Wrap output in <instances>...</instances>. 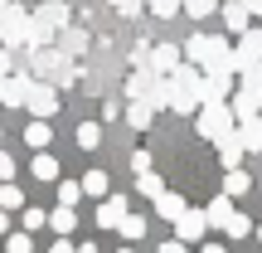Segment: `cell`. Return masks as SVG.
<instances>
[{"label":"cell","instance_id":"obj_1","mask_svg":"<svg viewBox=\"0 0 262 253\" xmlns=\"http://www.w3.org/2000/svg\"><path fill=\"white\" fill-rule=\"evenodd\" d=\"M165 88H170V107H175V112H185V117H194L199 107H204V73H199V68H189V64H180L175 73L165 78Z\"/></svg>","mask_w":262,"mask_h":253},{"label":"cell","instance_id":"obj_2","mask_svg":"<svg viewBox=\"0 0 262 253\" xmlns=\"http://www.w3.org/2000/svg\"><path fill=\"white\" fill-rule=\"evenodd\" d=\"M126 98H131V103H146L150 112H156V107H170V88H165V78H156L150 68H136V73L126 78Z\"/></svg>","mask_w":262,"mask_h":253},{"label":"cell","instance_id":"obj_3","mask_svg":"<svg viewBox=\"0 0 262 253\" xmlns=\"http://www.w3.org/2000/svg\"><path fill=\"white\" fill-rule=\"evenodd\" d=\"M194 127H199V137H209L214 146L224 137H233V112H228V103H204L194 112Z\"/></svg>","mask_w":262,"mask_h":253},{"label":"cell","instance_id":"obj_4","mask_svg":"<svg viewBox=\"0 0 262 253\" xmlns=\"http://www.w3.org/2000/svg\"><path fill=\"white\" fill-rule=\"evenodd\" d=\"M25 107L34 112V122H49V117L58 112V88H54V83H39V78H34V83L25 88Z\"/></svg>","mask_w":262,"mask_h":253},{"label":"cell","instance_id":"obj_5","mask_svg":"<svg viewBox=\"0 0 262 253\" xmlns=\"http://www.w3.org/2000/svg\"><path fill=\"white\" fill-rule=\"evenodd\" d=\"M29 39V15L19 5H5V15H0V44L5 49H25Z\"/></svg>","mask_w":262,"mask_h":253},{"label":"cell","instance_id":"obj_6","mask_svg":"<svg viewBox=\"0 0 262 253\" xmlns=\"http://www.w3.org/2000/svg\"><path fill=\"white\" fill-rule=\"evenodd\" d=\"M233 73H248V68H257L262 64V29H248V34H238V44H233Z\"/></svg>","mask_w":262,"mask_h":253},{"label":"cell","instance_id":"obj_7","mask_svg":"<svg viewBox=\"0 0 262 253\" xmlns=\"http://www.w3.org/2000/svg\"><path fill=\"white\" fill-rule=\"evenodd\" d=\"M228 112H233V127H248L262 117V93H253V88H238L233 98H228Z\"/></svg>","mask_w":262,"mask_h":253},{"label":"cell","instance_id":"obj_8","mask_svg":"<svg viewBox=\"0 0 262 253\" xmlns=\"http://www.w3.org/2000/svg\"><path fill=\"white\" fill-rule=\"evenodd\" d=\"M175 244H199V239L209 234V219H204V209H185V215L175 219Z\"/></svg>","mask_w":262,"mask_h":253},{"label":"cell","instance_id":"obj_9","mask_svg":"<svg viewBox=\"0 0 262 253\" xmlns=\"http://www.w3.org/2000/svg\"><path fill=\"white\" fill-rule=\"evenodd\" d=\"M233 83H238V73H233V68L204 73V103H228V98H233Z\"/></svg>","mask_w":262,"mask_h":253},{"label":"cell","instance_id":"obj_10","mask_svg":"<svg viewBox=\"0 0 262 253\" xmlns=\"http://www.w3.org/2000/svg\"><path fill=\"white\" fill-rule=\"evenodd\" d=\"M146 68H150L156 78H170V73L180 68V49H175V44H156V49H150V59H146Z\"/></svg>","mask_w":262,"mask_h":253},{"label":"cell","instance_id":"obj_11","mask_svg":"<svg viewBox=\"0 0 262 253\" xmlns=\"http://www.w3.org/2000/svg\"><path fill=\"white\" fill-rule=\"evenodd\" d=\"M219 20H224V29H228V34H248V29H253V25H248L253 15L243 10V0H228V5L219 10Z\"/></svg>","mask_w":262,"mask_h":253},{"label":"cell","instance_id":"obj_12","mask_svg":"<svg viewBox=\"0 0 262 253\" xmlns=\"http://www.w3.org/2000/svg\"><path fill=\"white\" fill-rule=\"evenodd\" d=\"M126 215H131L126 200H122V195H112L102 209H97V229H122V219H126Z\"/></svg>","mask_w":262,"mask_h":253},{"label":"cell","instance_id":"obj_13","mask_svg":"<svg viewBox=\"0 0 262 253\" xmlns=\"http://www.w3.org/2000/svg\"><path fill=\"white\" fill-rule=\"evenodd\" d=\"M25 88H29V78L10 73L5 83H0V103H5V107H25Z\"/></svg>","mask_w":262,"mask_h":253},{"label":"cell","instance_id":"obj_14","mask_svg":"<svg viewBox=\"0 0 262 253\" xmlns=\"http://www.w3.org/2000/svg\"><path fill=\"white\" fill-rule=\"evenodd\" d=\"M185 209H189V205H185V200L175 195V190H165V195L156 200V215H160V219H170V224H175V219L185 215Z\"/></svg>","mask_w":262,"mask_h":253},{"label":"cell","instance_id":"obj_15","mask_svg":"<svg viewBox=\"0 0 262 253\" xmlns=\"http://www.w3.org/2000/svg\"><path fill=\"white\" fill-rule=\"evenodd\" d=\"M219 161H224L228 170H238V161H243V141H238V127H233V137H224V141H219Z\"/></svg>","mask_w":262,"mask_h":253},{"label":"cell","instance_id":"obj_16","mask_svg":"<svg viewBox=\"0 0 262 253\" xmlns=\"http://www.w3.org/2000/svg\"><path fill=\"white\" fill-rule=\"evenodd\" d=\"M228 215H233V200H228V195H214V200H209V209H204V219H209V224H219V229L228 224Z\"/></svg>","mask_w":262,"mask_h":253},{"label":"cell","instance_id":"obj_17","mask_svg":"<svg viewBox=\"0 0 262 253\" xmlns=\"http://www.w3.org/2000/svg\"><path fill=\"white\" fill-rule=\"evenodd\" d=\"M34 20H44L49 29H68V5H44V10H34Z\"/></svg>","mask_w":262,"mask_h":253},{"label":"cell","instance_id":"obj_18","mask_svg":"<svg viewBox=\"0 0 262 253\" xmlns=\"http://www.w3.org/2000/svg\"><path fill=\"white\" fill-rule=\"evenodd\" d=\"M49 224H54V234H58V239H68V234H73V224H78V215H73V209H63V205H58L54 215H49Z\"/></svg>","mask_w":262,"mask_h":253},{"label":"cell","instance_id":"obj_19","mask_svg":"<svg viewBox=\"0 0 262 253\" xmlns=\"http://www.w3.org/2000/svg\"><path fill=\"white\" fill-rule=\"evenodd\" d=\"M238 141H243V151H262V117L248 127H238Z\"/></svg>","mask_w":262,"mask_h":253},{"label":"cell","instance_id":"obj_20","mask_svg":"<svg viewBox=\"0 0 262 253\" xmlns=\"http://www.w3.org/2000/svg\"><path fill=\"white\" fill-rule=\"evenodd\" d=\"M248 185H253V180H248L243 170H228V176H224V195H228V200H238V195H248Z\"/></svg>","mask_w":262,"mask_h":253},{"label":"cell","instance_id":"obj_21","mask_svg":"<svg viewBox=\"0 0 262 253\" xmlns=\"http://www.w3.org/2000/svg\"><path fill=\"white\" fill-rule=\"evenodd\" d=\"M136 190H141L146 200H160V195H165V185H160V176H156V170H146V176H136Z\"/></svg>","mask_w":262,"mask_h":253},{"label":"cell","instance_id":"obj_22","mask_svg":"<svg viewBox=\"0 0 262 253\" xmlns=\"http://www.w3.org/2000/svg\"><path fill=\"white\" fill-rule=\"evenodd\" d=\"M78 200H83V185H78V180H58V205L73 209Z\"/></svg>","mask_w":262,"mask_h":253},{"label":"cell","instance_id":"obj_23","mask_svg":"<svg viewBox=\"0 0 262 253\" xmlns=\"http://www.w3.org/2000/svg\"><path fill=\"white\" fill-rule=\"evenodd\" d=\"M78 185H83V195H97V200L107 195V176H102V170H88V176L78 180Z\"/></svg>","mask_w":262,"mask_h":253},{"label":"cell","instance_id":"obj_24","mask_svg":"<svg viewBox=\"0 0 262 253\" xmlns=\"http://www.w3.org/2000/svg\"><path fill=\"white\" fill-rule=\"evenodd\" d=\"M180 5H185L189 20H209V15L219 10V0H180Z\"/></svg>","mask_w":262,"mask_h":253},{"label":"cell","instance_id":"obj_25","mask_svg":"<svg viewBox=\"0 0 262 253\" xmlns=\"http://www.w3.org/2000/svg\"><path fill=\"white\" fill-rule=\"evenodd\" d=\"M224 234H228V239H243V234H253V219L233 209V215H228V224H224Z\"/></svg>","mask_w":262,"mask_h":253},{"label":"cell","instance_id":"obj_26","mask_svg":"<svg viewBox=\"0 0 262 253\" xmlns=\"http://www.w3.org/2000/svg\"><path fill=\"white\" fill-rule=\"evenodd\" d=\"M34 180H58V161L39 151V156H34Z\"/></svg>","mask_w":262,"mask_h":253},{"label":"cell","instance_id":"obj_27","mask_svg":"<svg viewBox=\"0 0 262 253\" xmlns=\"http://www.w3.org/2000/svg\"><path fill=\"white\" fill-rule=\"evenodd\" d=\"M122 239H126V244L146 239V219H141V215H126V219H122Z\"/></svg>","mask_w":262,"mask_h":253},{"label":"cell","instance_id":"obj_28","mask_svg":"<svg viewBox=\"0 0 262 253\" xmlns=\"http://www.w3.org/2000/svg\"><path fill=\"white\" fill-rule=\"evenodd\" d=\"M25 141H29L34 151H44V146H49V122H29V127H25Z\"/></svg>","mask_w":262,"mask_h":253},{"label":"cell","instance_id":"obj_29","mask_svg":"<svg viewBox=\"0 0 262 253\" xmlns=\"http://www.w3.org/2000/svg\"><path fill=\"white\" fill-rule=\"evenodd\" d=\"M0 209H25V195H19L15 180H10V185H0Z\"/></svg>","mask_w":262,"mask_h":253},{"label":"cell","instance_id":"obj_30","mask_svg":"<svg viewBox=\"0 0 262 253\" xmlns=\"http://www.w3.org/2000/svg\"><path fill=\"white\" fill-rule=\"evenodd\" d=\"M97 141H102V127H97V122H83V127H78V146H83V151H93Z\"/></svg>","mask_w":262,"mask_h":253},{"label":"cell","instance_id":"obj_31","mask_svg":"<svg viewBox=\"0 0 262 253\" xmlns=\"http://www.w3.org/2000/svg\"><path fill=\"white\" fill-rule=\"evenodd\" d=\"M150 117H156V112H150L146 103H131V107H126V122L136 127V131H141V127H150Z\"/></svg>","mask_w":262,"mask_h":253},{"label":"cell","instance_id":"obj_32","mask_svg":"<svg viewBox=\"0 0 262 253\" xmlns=\"http://www.w3.org/2000/svg\"><path fill=\"white\" fill-rule=\"evenodd\" d=\"M150 5V15H160V20H175L180 15V0H146Z\"/></svg>","mask_w":262,"mask_h":253},{"label":"cell","instance_id":"obj_33","mask_svg":"<svg viewBox=\"0 0 262 253\" xmlns=\"http://www.w3.org/2000/svg\"><path fill=\"white\" fill-rule=\"evenodd\" d=\"M63 49H68V54H83V49H88V34H83V29H68V34H63Z\"/></svg>","mask_w":262,"mask_h":253},{"label":"cell","instance_id":"obj_34","mask_svg":"<svg viewBox=\"0 0 262 253\" xmlns=\"http://www.w3.org/2000/svg\"><path fill=\"white\" fill-rule=\"evenodd\" d=\"M39 224H49V215L39 205H25V234H29V229H39Z\"/></svg>","mask_w":262,"mask_h":253},{"label":"cell","instance_id":"obj_35","mask_svg":"<svg viewBox=\"0 0 262 253\" xmlns=\"http://www.w3.org/2000/svg\"><path fill=\"white\" fill-rule=\"evenodd\" d=\"M5 253H34L29 234H10V239H5Z\"/></svg>","mask_w":262,"mask_h":253},{"label":"cell","instance_id":"obj_36","mask_svg":"<svg viewBox=\"0 0 262 253\" xmlns=\"http://www.w3.org/2000/svg\"><path fill=\"white\" fill-rule=\"evenodd\" d=\"M131 170L146 176V170H150V151H131Z\"/></svg>","mask_w":262,"mask_h":253},{"label":"cell","instance_id":"obj_37","mask_svg":"<svg viewBox=\"0 0 262 253\" xmlns=\"http://www.w3.org/2000/svg\"><path fill=\"white\" fill-rule=\"evenodd\" d=\"M112 5H117V10H122V15H126V20H141V0H112Z\"/></svg>","mask_w":262,"mask_h":253},{"label":"cell","instance_id":"obj_38","mask_svg":"<svg viewBox=\"0 0 262 253\" xmlns=\"http://www.w3.org/2000/svg\"><path fill=\"white\" fill-rule=\"evenodd\" d=\"M10 176H15V161H10L5 151H0V180H5V185H10Z\"/></svg>","mask_w":262,"mask_h":253},{"label":"cell","instance_id":"obj_39","mask_svg":"<svg viewBox=\"0 0 262 253\" xmlns=\"http://www.w3.org/2000/svg\"><path fill=\"white\" fill-rule=\"evenodd\" d=\"M49 253H78V248H73V244H68V239H58V244H54V248H49Z\"/></svg>","mask_w":262,"mask_h":253},{"label":"cell","instance_id":"obj_40","mask_svg":"<svg viewBox=\"0 0 262 253\" xmlns=\"http://www.w3.org/2000/svg\"><path fill=\"white\" fill-rule=\"evenodd\" d=\"M156 253H185V244H175V239H170V244H160Z\"/></svg>","mask_w":262,"mask_h":253},{"label":"cell","instance_id":"obj_41","mask_svg":"<svg viewBox=\"0 0 262 253\" xmlns=\"http://www.w3.org/2000/svg\"><path fill=\"white\" fill-rule=\"evenodd\" d=\"M243 10L248 15H262V0H243Z\"/></svg>","mask_w":262,"mask_h":253},{"label":"cell","instance_id":"obj_42","mask_svg":"<svg viewBox=\"0 0 262 253\" xmlns=\"http://www.w3.org/2000/svg\"><path fill=\"white\" fill-rule=\"evenodd\" d=\"M0 234H10V215H5V209H0Z\"/></svg>","mask_w":262,"mask_h":253},{"label":"cell","instance_id":"obj_43","mask_svg":"<svg viewBox=\"0 0 262 253\" xmlns=\"http://www.w3.org/2000/svg\"><path fill=\"white\" fill-rule=\"evenodd\" d=\"M199 253H224V248H219V244H204V248H199Z\"/></svg>","mask_w":262,"mask_h":253},{"label":"cell","instance_id":"obj_44","mask_svg":"<svg viewBox=\"0 0 262 253\" xmlns=\"http://www.w3.org/2000/svg\"><path fill=\"white\" fill-rule=\"evenodd\" d=\"M78 253H102V248H97V244H83V248H78Z\"/></svg>","mask_w":262,"mask_h":253},{"label":"cell","instance_id":"obj_45","mask_svg":"<svg viewBox=\"0 0 262 253\" xmlns=\"http://www.w3.org/2000/svg\"><path fill=\"white\" fill-rule=\"evenodd\" d=\"M117 253H136V248H131V244H126V248H117Z\"/></svg>","mask_w":262,"mask_h":253},{"label":"cell","instance_id":"obj_46","mask_svg":"<svg viewBox=\"0 0 262 253\" xmlns=\"http://www.w3.org/2000/svg\"><path fill=\"white\" fill-rule=\"evenodd\" d=\"M257 239H262V224H257Z\"/></svg>","mask_w":262,"mask_h":253},{"label":"cell","instance_id":"obj_47","mask_svg":"<svg viewBox=\"0 0 262 253\" xmlns=\"http://www.w3.org/2000/svg\"><path fill=\"white\" fill-rule=\"evenodd\" d=\"M0 83H5V78H0Z\"/></svg>","mask_w":262,"mask_h":253},{"label":"cell","instance_id":"obj_48","mask_svg":"<svg viewBox=\"0 0 262 253\" xmlns=\"http://www.w3.org/2000/svg\"><path fill=\"white\" fill-rule=\"evenodd\" d=\"M0 137H5V131H0Z\"/></svg>","mask_w":262,"mask_h":253}]
</instances>
